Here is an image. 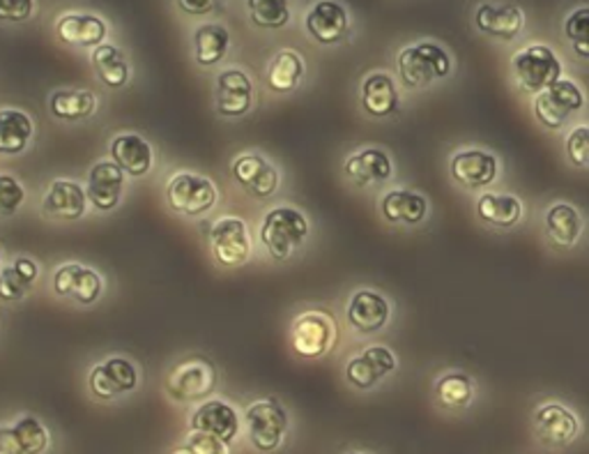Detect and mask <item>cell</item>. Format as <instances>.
I'll return each mask as SVG.
<instances>
[{"label": "cell", "instance_id": "1", "mask_svg": "<svg viewBox=\"0 0 589 454\" xmlns=\"http://www.w3.org/2000/svg\"><path fill=\"white\" fill-rule=\"evenodd\" d=\"M396 68L405 88L424 90L452 74V56L438 42H417L398 53Z\"/></svg>", "mask_w": 589, "mask_h": 454}, {"label": "cell", "instance_id": "2", "mask_svg": "<svg viewBox=\"0 0 589 454\" xmlns=\"http://www.w3.org/2000/svg\"><path fill=\"white\" fill-rule=\"evenodd\" d=\"M307 214L293 206H277L268 210L260 222V243L270 251L272 259L286 261L309 238Z\"/></svg>", "mask_w": 589, "mask_h": 454}, {"label": "cell", "instance_id": "3", "mask_svg": "<svg viewBox=\"0 0 589 454\" xmlns=\"http://www.w3.org/2000/svg\"><path fill=\"white\" fill-rule=\"evenodd\" d=\"M217 388V369L203 358V355H189L171 367L167 377V392L171 400L180 404H194L208 400Z\"/></svg>", "mask_w": 589, "mask_h": 454}, {"label": "cell", "instance_id": "4", "mask_svg": "<svg viewBox=\"0 0 589 454\" xmlns=\"http://www.w3.org/2000/svg\"><path fill=\"white\" fill-rule=\"evenodd\" d=\"M512 70L516 84L530 95H539L562 78L560 58L545 45H530L516 51L512 58Z\"/></svg>", "mask_w": 589, "mask_h": 454}, {"label": "cell", "instance_id": "5", "mask_svg": "<svg viewBox=\"0 0 589 454\" xmlns=\"http://www.w3.org/2000/svg\"><path fill=\"white\" fill-rule=\"evenodd\" d=\"M167 201L177 214L200 217L217 206L219 189L206 175L180 171L167 185Z\"/></svg>", "mask_w": 589, "mask_h": 454}, {"label": "cell", "instance_id": "6", "mask_svg": "<svg viewBox=\"0 0 589 454\" xmlns=\"http://www.w3.org/2000/svg\"><path fill=\"white\" fill-rule=\"evenodd\" d=\"M336 342L334 316L324 309H307L293 321L291 344L299 358H322Z\"/></svg>", "mask_w": 589, "mask_h": 454}, {"label": "cell", "instance_id": "7", "mask_svg": "<svg viewBox=\"0 0 589 454\" xmlns=\"http://www.w3.org/2000/svg\"><path fill=\"white\" fill-rule=\"evenodd\" d=\"M585 107L582 88L572 78H560L553 86H548L535 95V115L548 130H562L576 113Z\"/></svg>", "mask_w": 589, "mask_h": 454}, {"label": "cell", "instance_id": "8", "mask_svg": "<svg viewBox=\"0 0 589 454\" xmlns=\"http://www.w3.org/2000/svg\"><path fill=\"white\" fill-rule=\"evenodd\" d=\"M214 261L223 268H240L251 259V235L247 222L235 214H223L210 229Z\"/></svg>", "mask_w": 589, "mask_h": 454}, {"label": "cell", "instance_id": "9", "mask_svg": "<svg viewBox=\"0 0 589 454\" xmlns=\"http://www.w3.org/2000/svg\"><path fill=\"white\" fill-rule=\"evenodd\" d=\"M249 441L258 452H274L289 433V413L277 400H258L245 410Z\"/></svg>", "mask_w": 589, "mask_h": 454}, {"label": "cell", "instance_id": "10", "mask_svg": "<svg viewBox=\"0 0 589 454\" xmlns=\"http://www.w3.org/2000/svg\"><path fill=\"white\" fill-rule=\"evenodd\" d=\"M138 367L123 355H111L90 371V392L101 402H111L138 388Z\"/></svg>", "mask_w": 589, "mask_h": 454}, {"label": "cell", "instance_id": "11", "mask_svg": "<svg viewBox=\"0 0 589 454\" xmlns=\"http://www.w3.org/2000/svg\"><path fill=\"white\" fill-rule=\"evenodd\" d=\"M53 291L60 298L90 307L105 293V278L84 263H63L53 272Z\"/></svg>", "mask_w": 589, "mask_h": 454}, {"label": "cell", "instance_id": "12", "mask_svg": "<svg viewBox=\"0 0 589 454\" xmlns=\"http://www.w3.org/2000/svg\"><path fill=\"white\" fill-rule=\"evenodd\" d=\"M233 181L254 199H270L279 189L277 167L258 152H242L231 164Z\"/></svg>", "mask_w": 589, "mask_h": 454}, {"label": "cell", "instance_id": "13", "mask_svg": "<svg viewBox=\"0 0 589 454\" xmlns=\"http://www.w3.org/2000/svg\"><path fill=\"white\" fill-rule=\"evenodd\" d=\"M450 173L465 189H486L500 177V160L489 150H458L450 162Z\"/></svg>", "mask_w": 589, "mask_h": 454}, {"label": "cell", "instance_id": "14", "mask_svg": "<svg viewBox=\"0 0 589 454\" xmlns=\"http://www.w3.org/2000/svg\"><path fill=\"white\" fill-rule=\"evenodd\" d=\"M214 107L223 118H245L254 107V84L249 74L237 68L223 70L217 76Z\"/></svg>", "mask_w": 589, "mask_h": 454}, {"label": "cell", "instance_id": "15", "mask_svg": "<svg viewBox=\"0 0 589 454\" xmlns=\"http://www.w3.org/2000/svg\"><path fill=\"white\" fill-rule=\"evenodd\" d=\"M396 355L388 346H369L345 365V379L357 390H371L396 369Z\"/></svg>", "mask_w": 589, "mask_h": 454}, {"label": "cell", "instance_id": "16", "mask_svg": "<svg viewBox=\"0 0 589 454\" xmlns=\"http://www.w3.org/2000/svg\"><path fill=\"white\" fill-rule=\"evenodd\" d=\"M125 171L120 169L113 160L111 162H97L86 181L88 201L99 212H111L123 201L125 192Z\"/></svg>", "mask_w": 589, "mask_h": 454}, {"label": "cell", "instance_id": "17", "mask_svg": "<svg viewBox=\"0 0 589 454\" xmlns=\"http://www.w3.org/2000/svg\"><path fill=\"white\" fill-rule=\"evenodd\" d=\"M309 35L320 45H339L351 33L348 12L336 0H318L304 19Z\"/></svg>", "mask_w": 589, "mask_h": 454}, {"label": "cell", "instance_id": "18", "mask_svg": "<svg viewBox=\"0 0 589 454\" xmlns=\"http://www.w3.org/2000/svg\"><path fill=\"white\" fill-rule=\"evenodd\" d=\"M390 300L371 289H359L357 293H353L348 307H345V319L361 334H373L382 330L390 323Z\"/></svg>", "mask_w": 589, "mask_h": 454}, {"label": "cell", "instance_id": "19", "mask_svg": "<svg viewBox=\"0 0 589 454\" xmlns=\"http://www.w3.org/2000/svg\"><path fill=\"white\" fill-rule=\"evenodd\" d=\"M88 194L86 187H81L76 181H65L58 177L49 187L42 199L45 214L53 217V220L63 222H76L88 212Z\"/></svg>", "mask_w": 589, "mask_h": 454}, {"label": "cell", "instance_id": "20", "mask_svg": "<svg viewBox=\"0 0 589 454\" xmlns=\"http://www.w3.org/2000/svg\"><path fill=\"white\" fill-rule=\"evenodd\" d=\"M535 431L545 445H568L578 439L580 422L572 408L545 404L535 413Z\"/></svg>", "mask_w": 589, "mask_h": 454}, {"label": "cell", "instance_id": "21", "mask_svg": "<svg viewBox=\"0 0 589 454\" xmlns=\"http://www.w3.org/2000/svg\"><path fill=\"white\" fill-rule=\"evenodd\" d=\"M343 173L348 175L357 187L380 185L388 183L394 175V162L382 148H364L345 157Z\"/></svg>", "mask_w": 589, "mask_h": 454}, {"label": "cell", "instance_id": "22", "mask_svg": "<svg viewBox=\"0 0 589 454\" xmlns=\"http://www.w3.org/2000/svg\"><path fill=\"white\" fill-rule=\"evenodd\" d=\"M192 429L203 431V433H212V437L231 445L240 433V416L231 404L221 400H208L194 410Z\"/></svg>", "mask_w": 589, "mask_h": 454}, {"label": "cell", "instance_id": "23", "mask_svg": "<svg viewBox=\"0 0 589 454\" xmlns=\"http://www.w3.org/2000/svg\"><path fill=\"white\" fill-rule=\"evenodd\" d=\"M384 220L396 226H417L429 217V199L415 189H392L380 199Z\"/></svg>", "mask_w": 589, "mask_h": 454}, {"label": "cell", "instance_id": "24", "mask_svg": "<svg viewBox=\"0 0 589 454\" xmlns=\"http://www.w3.org/2000/svg\"><path fill=\"white\" fill-rule=\"evenodd\" d=\"M361 109L371 118H390L401 107V95L394 78L388 72H373L361 82L359 88Z\"/></svg>", "mask_w": 589, "mask_h": 454}, {"label": "cell", "instance_id": "25", "mask_svg": "<svg viewBox=\"0 0 589 454\" xmlns=\"http://www.w3.org/2000/svg\"><path fill=\"white\" fill-rule=\"evenodd\" d=\"M113 162L132 177H144L155 164V148L140 134H118L111 142Z\"/></svg>", "mask_w": 589, "mask_h": 454}, {"label": "cell", "instance_id": "26", "mask_svg": "<svg viewBox=\"0 0 589 454\" xmlns=\"http://www.w3.org/2000/svg\"><path fill=\"white\" fill-rule=\"evenodd\" d=\"M477 217L493 229H516L523 220L525 208L523 201L514 194H504V192H483L477 204H475Z\"/></svg>", "mask_w": 589, "mask_h": 454}, {"label": "cell", "instance_id": "27", "mask_svg": "<svg viewBox=\"0 0 589 454\" xmlns=\"http://www.w3.org/2000/svg\"><path fill=\"white\" fill-rule=\"evenodd\" d=\"M475 24L481 33L498 37V39H506V42H510V39H516L523 33L525 14L518 5H512V3H502V5L483 3L477 8Z\"/></svg>", "mask_w": 589, "mask_h": 454}, {"label": "cell", "instance_id": "28", "mask_svg": "<svg viewBox=\"0 0 589 454\" xmlns=\"http://www.w3.org/2000/svg\"><path fill=\"white\" fill-rule=\"evenodd\" d=\"M58 37L72 47H99L105 45L109 26L95 14H65L56 24Z\"/></svg>", "mask_w": 589, "mask_h": 454}, {"label": "cell", "instance_id": "29", "mask_svg": "<svg viewBox=\"0 0 589 454\" xmlns=\"http://www.w3.org/2000/svg\"><path fill=\"white\" fill-rule=\"evenodd\" d=\"M543 226H545L548 241L562 249L576 247L580 235H582V229H585L578 208L572 204H564V201L553 204L551 208L545 210Z\"/></svg>", "mask_w": 589, "mask_h": 454}, {"label": "cell", "instance_id": "30", "mask_svg": "<svg viewBox=\"0 0 589 454\" xmlns=\"http://www.w3.org/2000/svg\"><path fill=\"white\" fill-rule=\"evenodd\" d=\"M39 278V266L28 259V256H19L10 266L0 270V303H22L28 298L33 284Z\"/></svg>", "mask_w": 589, "mask_h": 454}, {"label": "cell", "instance_id": "31", "mask_svg": "<svg viewBox=\"0 0 589 454\" xmlns=\"http://www.w3.org/2000/svg\"><path fill=\"white\" fill-rule=\"evenodd\" d=\"M35 134L33 118L22 109H0V155H22Z\"/></svg>", "mask_w": 589, "mask_h": 454}, {"label": "cell", "instance_id": "32", "mask_svg": "<svg viewBox=\"0 0 589 454\" xmlns=\"http://www.w3.org/2000/svg\"><path fill=\"white\" fill-rule=\"evenodd\" d=\"M231 49V33L221 24H203L194 33V58L203 68H212L226 58Z\"/></svg>", "mask_w": 589, "mask_h": 454}, {"label": "cell", "instance_id": "33", "mask_svg": "<svg viewBox=\"0 0 589 454\" xmlns=\"http://www.w3.org/2000/svg\"><path fill=\"white\" fill-rule=\"evenodd\" d=\"M97 109V97L93 90H74V88H65V90H56L49 97V113L58 121H68V123H76V121H86Z\"/></svg>", "mask_w": 589, "mask_h": 454}, {"label": "cell", "instance_id": "34", "mask_svg": "<svg viewBox=\"0 0 589 454\" xmlns=\"http://www.w3.org/2000/svg\"><path fill=\"white\" fill-rule=\"evenodd\" d=\"M93 68L99 76V82L107 88L120 90L130 84V63L125 53L115 45H99L93 51Z\"/></svg>", "mask_w": 589, "mask_h": 454}, {"label": "cell", "instance_id": "35", "mask_svg": "<svg viewBox=\"0 0 589 454\" xmlns=\"http://www.w3.org/2000/svg\"><path fill=\"white\" fill-rule=\"evenodd\" d=\"M304 72H307L304 58L293 49H283L268 68V86L274 93H293L302 84Z\"/></svg>", "mask_w": 589, "mask_h": 454}, {"label": "cell", "instance_id": "36", "mask_svg": "<svg viewBox=\"0 0 589 454\" xmlns=\"http://www.w3.org/2000/svg\"><path fill=\"white\" fill-rule=\"evenodd\" d=\"M435 397L446 408H465L475 400V383L463 371L442 373L435 383Z\"/></svg>", "mask_w": 589, "mask_h": 454}, {"label": "cell", "instance_id": "37", "mask_svg": "<svg viewBox=\"0 0 589 454\" xmlns=\"http://www.w3.org/2000/svg\"><path fill=\"white\" fill-rule=\"evenodd\" d=\"M247 10L258 28L279 30L291 22V0H247Z\"/></svg>", "mask_w": 589, "mask_h": 454}, {"label": "cell", "instance_id": "38", "mask_svg": "<svg viewBox=\"0 0 589 454\" xmlns=\"http://www.w3.org/2000/svg\"><path fill=\"white\" fill-rule=\"evenodd\" d=\"M12 427H14L16 437H19V443H22V447H24L26 454H42V452H47V447L51 443L49 429L42 422H39L37 418L22 416Z\"/></svg>", "mask_w": 589, "mask_h": 454}, {"label": "cell", "instance_id": "39", "mask_svg": "<svg viewBox=\"0 0 589 454\" xmlns=\"http://www.w3.org/2000/svg\"><path fill=\"white\" fill-rule=\"evenodd\" d=\"M564 35L580 58H589V8H576L566 16Z\"/></svg>", "mask_w": 589, "mask_h": 454}, {"label": "cell", "instance_id": "40", "mask_svg": "<svg viewBox=\"0 0 589 454\" xmlns=\"http://www.w3.org/2000/svg\"><path fill=\"white\" fill-rule=\"evenodd\" d=\"M26 199L24 185L10 173H0V217H14Z\"/></svg>", "mask_w": 589, "mask_h": 454}, {"label": "cell", "instance_id": "41", "mask_svg": "<svg viewBox=\"0 0 589 454\" xmlns=\"http://www.w3.org/2000/svg\"><path fill=\"white\" fill-rule=\"evenodd\" d=\"M566 157L578 169H589V125H578L566 136Z\"/></svg>", "mask_w": 589, "mask_h": 454}, {"label": "cell", "instance_id": "42", "mask_svg": "<svg viewBox=\"0 0 589 454\" xmlns=\"http://www.w3.org/2000/svg\"><path fill=\"white\" fill-rule=\"evenodd\" d=\"M35 12V0H0V22L22 24Z\"/></svg>", "mask_w": 589, "mask_h": 454}, {"label": "cell", "instance_id": "43", "mask_svg": "<svg viewBox=\"0 0 589 454\" xmlns=\"http://www.w3.org/2000/svg\"><path fill=\"white\" fill-rule=\"evenodd\" d=\"M192 454H229V443H223L221 439L212 437V433H203V431H194L192 437L187 439L185 445Z\"/></svg>", "mask_w": 589, "mask_h": 454}, {"label": "cell", "instance_id": "44", "mask_svg": "<svg viewBox=\"0 0 589 454\" xmlns=\"http://www.w3.org/2000/svg\"><path fill=\"white\" fill-rule=\"evenodd\" d=\"M219 0H177V8L192 16H206L217 8Z\"/></svg>", "mask_w": 589, "mask_h": 454}, {"label": "cell", "instance_id": "45", "mask_svg": "<svg viewBox=\"0 0 589 454\" xmlns=\"http://www.w3.org/2000/svg\"><path fill=\"white\" fill-rule=\"evenodd\" d=\"M0 454H26L14 427H0Z\"/></svg>", "mask_w": 589, "mask_h": 454}, {"label": "cell", "instance_id": "46", "mask_svg": "<svg viewBox=\"0 0 589 454\" xmlns=\"http://www.w3.org/2000/svg\"><path fill=\"white\" fill-rule=\"evenodd\" d=\"M175 454H192V452L185 447V450H180V452H175Z\"/></svg>", "mask_w": 589, "mask_h": 454}, {"label": "cell", "instance_id": "47", "mask_svg": "<svg viewBox=\"0 0 589 454\" xmlns=\"http://www.w3.org/2000/svg\"><path fill=\"white\" fill-rule=\"evenodd\" d=\"M348 454H364V452H348Z\"/></svg>", "mask_w": 589, "mask_h": 454}, {"label": "cell", "instance_id": "48", "mask_svg": "<svg viewBox=\"0 0 589 454\" xmlns=\"http://www.w3.org/2000/svg\"><path fill=\"white\" fill-rule=\"evenodd\" d=\"M0 261H3V254H0Z\"/></svg>", "mask_w": 589, "mask_h": 454}]
</instances>
